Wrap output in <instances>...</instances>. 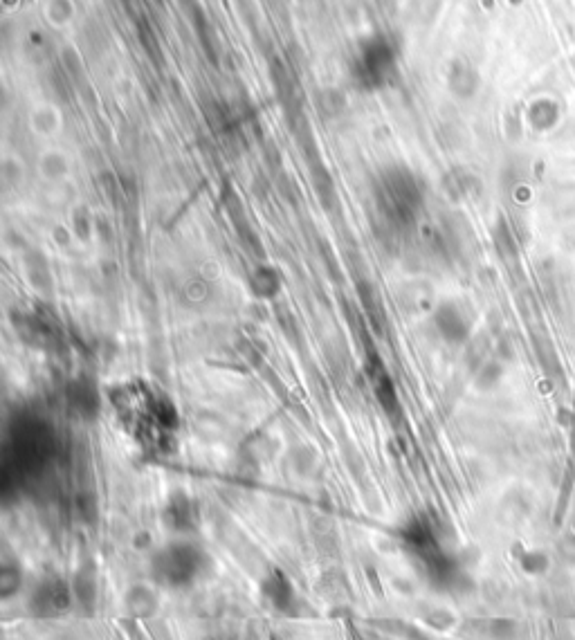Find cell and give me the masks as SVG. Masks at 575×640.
<instances>
[{"label": "cell", "mask_w": 575, "mask_h": 640, "mask_svg": "<svg viewBox=\"0 0 575 640\" xmlns=\"http://www.w3.org/2000/svg\"><path fill=\"white\" fill-rule=\"evenodd\" d=\"M117 423L131 441L149 454L173 450L180 429V416L173 400L153 382L131 378L108 393Z\"/></svg>", "instance_id": "cell-1"}, {"label": "cell", "mask_w": 575, "mask_h": 640, "mask_svg": "<svg viewBox=\"0 0 575 640\" xmlns=\"http://www.w3.org/2000/svg\"><path fill=\"white\" fill-rule=\"evenodd\" d=\"M164 521H167L171 530L176 533H189L196 526V508L194 501L185 495H178L169 501V506L164 508Z\"/></svg>", "instance_id": "cell-5"}, {"label": "cell", "mask_w": 575, "mask_h": 640, "mask_svg": "<svg viewBox=\"0 0 575 640\" xmlns=\"http://www.w3.org/2000/svg\"><path fill=\"white\" fill-rule=\"evenodd\" d=\"M432 324L436 333L441 335L447 344H461L465 337H468V322H465L461 310L450 304V301H445V304L434 310Z\"/></svg>", "instance_id": "cell-4"}, {"label": "cell", "mask_w": 575, "mask_h": 640, "mask_svg": "<svg viewBox=\"0 0 575 640\" xmlns=\"http://www.w3.org/2000/svg\"><path fill=\"white\" fill-rule=\"evenodd\" d=\"M30 605L34 616L39 618H54L63 614V611L70 607V591L66 582H61L59 578H48L39 582L32 593Z\"/></svg>", "instance_id": "cell-3"}, {"label": "cell", "mask_w": 575, "mask_h": 640, "mask_svg": "<svg viewBox=\"0 0 575 640\" xmlns=\"http://www.w3.org/2000/svg\"><path fill=\"white\" fill-rule=\"evenodd\" d=\"M209 555L189 539H173L160 546L149 562L153 582L160 587L178 591L189 589L200 582L209 571Z\"/></svg>", "instance_id": "cell-2"}]
</instances>
